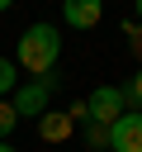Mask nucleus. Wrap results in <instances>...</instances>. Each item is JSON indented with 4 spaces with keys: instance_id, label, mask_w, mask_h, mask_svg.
<instances>
[{
    "instance_id": "4",
    "label": "nucleus",
    "mask_w": 142,
    "mask_h": 152,
    "mask_svg": "<svg viewBox=\"0 0 142 152\" xmlns=\"http://www.w3.org/2000/svg\"><path fill=\"white\" fill-rule=\"evenodd\" d=\"M109 152H142V114H118L109 124Z\"/></svg>"
},
{
    "instance_id": "10",
    "label": "nucleus",
    "mask_w": 142,
    "mask_h": 152,
    "mask_svg": "<svg viewBox=\"0 0 142 152\" xmlns=\"http://www.w3.org/2000/svg\"><path fill=\"white\" fill-rule=\"evenodd\" d=\"M14 128H19V119H14V109H9V100H0V142H5V138H9Z\"/></svg>"
},
{
    "instance_id": "13",
    "label": "nucleus",
    "mask_w": 142,
    "mask_h": 152,
    "mask_svg": "<svg viewBox=\"0 0 142 152\" xmlns=\"http://www.w3.org/2000/svg\"><path fill=\"white\" fill-rule=\"evenodd\" d=\"M137 24H142V0H137Z\"/></svg>"
},
{
    "instance_id": "14",
    "label": "nucleus",
    "mask_w": 142,
    "mask_h": 152,
    "mask_svg": "<svg viewBox=\"0 0 142 152\" xmlns=\"http://www.w3.org/2000/svg\"><path fill=\"white\" fill-rule=\"evenodd\" d=\"M0 152H14V147H9V142H0Z\"/></svg>"
},
{
    "instance_id": "8",
    "label": "nucleus",
    "mask_w": 142,
    "mask_h": 152,
    "mask_svg": "<svg viewBox=\"0 0 142 152\" xmlns=\"http://www.w3.org/2000/svg\"><path fill=\"white\" fill-rule=\"evenodd\" d=\"M118 90H123V104H128L133 114H142V66H137V71H133V81H128V86H118Z\"/></svg>"
},
{
    "instance_id": "3",
    "label": "nucleus",
    "mask_w": 142,
    "mask_h": 152,
    "mask_svg": "<svg viewBox=\"0 0 142 152\" xmlns=\"http://www.w3.org/2000/svg\"><path fill=\"white\" fill-rule=\"evenodd\" d=\"M118 114H128V104H123V90L118 86H95L90 95H85V119L90 124H114Z\"/></svg>"
},
{
    "instance_id": "7",
    "label": "nucleus",
    "mask_w": 142,
    "mask_h": 152,
    "mask_svg": "<svg viewBox=\"0 0 142 152\" xmlns=\"http://www.w3.org/2000/svg\"><path fill=\"white\" fill-rule=\"evenodd\" d=\"M14 90H19V66L9 57H0V100H9Z\"/></svg>"
},
{
    "instance_id": "11",
    "label": "nucleus",
    "mask_w": 142,
    "mask_h": 152,
    "mask_svg": "<svg viewBox=\"0 0 142 152\" xmlns=\"http://www.w3.org/2000/svg\"><path fill=\"white\" fill-rule=\"evenodd\" d=\"M85 142L90 147H109V128L104 124H85Z\"/></svg>"
},
{
    "instance_id": "9",
    "label": "nucleus",
    "mask_w": 142,
    "mask_h": 152,
    "mask_svg": "<svg viewBox=\"0 0 142 152\" xmlns=\"http://www.w3.org/2000/svg\"><path fill=\"white\" fill-rule=\"evenodd\" d=\"M123 38H128L133 57H142V24H137V19H123Z\"/></svg>"
},
{
    "instance_id": "1",
    "label": "nucleus",
    "mask_w": 142,
    "mask_h": 152,
    "mask_svg": "<svg viewBox=\"0 0 142 152\" xmlns=\"http://www.w3.org/2000/svg\"><path fill=\"white\" fill-rule=\"evenodd\" d=\"M57 57H62V38H57L52 24H28L19 33V66L33 81L47 76V71H57Z\"/></svg>"
},
{
    "instance_id": "12",
    "label": "nucleus",
    "mask_w": 142,
    "mask_h": 152,
    "mask_svg": "<svg viewBox=\"0 0 142 152\" xmlns=\"http://www.w3.org/2000/svg\"><path fill=\"white\" fill-rule=\"evenodd\" d=\"M5 10H9V0H0V14H5Z\"/></svg>"
},
{
    "instance_id": "6",
    "label": "nucleus",
    "mask_w": 142,
    "mask_h": 152,
    "mask_svg": "<svg viewBox=\"0 0 142 152\" xmlns=\"http://www.w3.org/2000/svg\"><path fill=\"white\" fill-rule=\"evenodd\" d=\"M38 133H43V142H66V138L76 133V124H71L66 114H57V109H47V114L38 119Z\"/></svg>"
},
{
    "instance_id": "2",
    "label": "nucleus",
    "mask_w": 142,
    "mask_h": 152,
    "mask_svg": "<svg viewBox=\"0 0 142 152\" xmlns=\"http://www.w3.org/2000/svg\"><path fill=\"white\" fill-rule=\"evenodd\" d=\"M52 86H57V76H52V71H47V76H38V81H24V86L9 95L14 119H43V114H47V100H52Z\"/></svg>"
},
{
    "instance_id": "5",
    "label": "nucleus",
    "mask_w": 142,
    "mask_h": 152,
    "mask_svg": "<svg viewBox=\"0 0 142 152\" xmlns=\"http://www.w3.org/2000/svg\"><path fill=\"white\" fill-rule=\"evenodd\" d=\"M62 19H66L71 28H95V24L104 19V5H99V0H66V5H62Z\"/></svg>"
}]
</instances>
